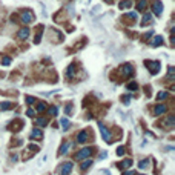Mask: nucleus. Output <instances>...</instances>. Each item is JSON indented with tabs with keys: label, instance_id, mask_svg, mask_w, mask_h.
I'll return each mask as SVG.
<instances>
[{
	"label": "nucleus",
	"instance_id": "obj_10",
	"mask_svg": "<svg viewBox=\"0 0 175 175\" xmlns=\"http://www.w3.org/2000/svg\"><path fill=\"white\" fill-rule=\"evenodd\" d=\"M166 108L164 105H157L155 108H154V115H161V114H164L166 112Z\"/></svg>",
	"mask_w": 175,
	"mask_h": 175
},
{
	"label": "nucleus",
	"instance_id": "obj_34",
	"mask_svg": "<svg viewBox=\"0 0 175 175\" xmlns=\"http://www.w3.org/2000/svg\"><path fill=\"white\" fill-rule=\"evenodd\" d=\"M28 149H29V151H39V146H35V144H29V146H28Z\"/></svg>",
	"mask_w": 175,
	"mask_h": 175
},
{
	"label": "nucleus",
	"instance_id": "obj_30",
	"mask_svg": "<svg viewBox=\"0 0 175 175\" xmlns=\"http://www.w3.org/2000/svg\"><path fill=\"white\" fill-rule=\"evenodd\" d=\"M26 103H28V105L35 103V98H34V97H26Z\"/></svg>",
	"mask_w": 175,
	"mask_h": 175
},
{
	"label": "nucleus",
	"instance_id": "obj_16",
	"mask_svg": "<svg viewBox=\"0 0 175 175\" xmlns=\"http://www.w3.org/2000/svg\"><path fill=\"white\" fill-rule=\"evenodd\" d=\"M132 2L131 0H123V2H120V9H127V8H131Z\"/></svg>",
	"mask_w": 175,
	"mask_h": 175
},
{
	"label": "nucleus",
	"instance_id": "obj_27",
	"mask_svg": "<svg viewBox=\"0 0 175 175\" xmlns=\"http://www.w3.org/2000/svg\"><path fill=\"white\" fill-rule=\"evenodd\" d=\"M124 18H127L129 22H132L134 18H137V14H135V12H129L127 15H124Z\"/></svg>",
	"mask_w": 175,
	"mask_h": 175
},
{
	"label": "nucleus",
	"instance_id": "obj_23",
	"mask_svg": "<svg viewBox=\"0 0 175 175\" xmlns=\"http://www.w3.org/2000/svg\"><path fill=\"white\" fill-rule=\"evenodd\" d=\"M0 108H2L3 111H9V109L12 108V103H9V101H5V103L0 105Z\"/></svg>",
	"mask_w": 175,
	"mask_h": 175
},
{
	"label": "nucleus",
	"instance_id": "obj_25",
	"mask_svg": "<svg viewBox=\"0 0 175 175\" xmlns=\"http://www.w3.org/2000/svg\"><path fill=\"white\" fill-rule=\"evenodd\" d=\"M35 122H37V124H39V126H46V123H48V120H46V118H37Z\"/></svg>",
	"mask_w": 175,
	"mask_h": 175
},
{
	"label": "nucleus",
	"instance_id": "obj_29",
	"mask_svg": "<svg viewBox=\"0 0 175 175\" xmlns=\"http://www.w3.org/2000/svg\"><path fill=\"white\" fill-rule=\"evenodd\" d=\"M117 155H118V157H123V155H124V147H123V146H120L118 149H117Z\"/></svg>",
	"mask_w": 175,
	"mask_h": 175
},
{
	"label": "nucleus",
	"instance_id": "obj_26",
	"mask_svg": "<svg viewBox=\"0 0 175 175\" xmlns=\"http://www.w3.org/2000/svg\"><path fill=\"white\" fill-rule=\"evenodd\" d=\"M60 124H62L64 129L69 127V120H68V118H62V120H60Z\"/></svg>",
	"mask_w": 175,
	"mask_h": 175
},
{
	"label": "nucleus",
	"instance_id": "obj_15",
	"mask_svg": "<svg viewBox=\"0 0 175 175\" xmlns=\"http://www.w3.org/2000/svg\"><path fill=\"white\" fill-rule=\"evenodd\" d=\"M91 164H92V160H91L89 157H88V160H85V161L81 163V171H88Z\"/></svg>",
	"mask_w": 175,
	"mask_h": 175
},
{
	"label": "nucleus",
	"instance_id": "obj_21",
	"mask_svg": "<svg viewBox=\"0 0 175 175\" xmlns=\"http://www.w3.org/2000/svg\"><path fill=\"white\" fill-rule=\"evenodd\" d=\"M151 20H152V15L147 12V14H144L143 15V22H141V25H147V23H151Z\"/></svg>",
	"mask_w": 175,
	"mask_h": 175
},
{
	"label": "nucleus",
	"instance_id": "obj_17",
	"mask_svg": "<svg viewBox=\"0 0 175 175\" xmlns=\"http://www.w3.org/2000/svg\"><path fill=\"white\" fill-rule=\"evenodd\" d=\"M175 124V117L174 115H171V117H168V118H166V122H164V126H174Z\"/></svg>",
	"mask_w": 175,
	"mask_h": 175
},
{
	"label": "nucleus",
	"instance_id": "obj_32",
	"mask_svg": "<svg viewBox=\"0 0 175 175\" xmlns=\"http://www.w3.org/2000/svg\"><path fill=\"white\" fill-rule=\"evenodd\" d=\"M64 112H66V114H68V115H69V114H71V112H72V105H68V106H66V108H64Z\"/></svg>",
	"mask_w": 175,
	"mask_h": 175
},
{
	"label": "nucleus",
	"instance_id": "obj_6",
	"mask_svg": "<svg viewBox=\"0 0 175 175\" xmlns=\"http://www.w3.org/2000/svg\"><path fill=\"white\" fill-rule=\"evenodd\" d=\"M122 72H123V75L131 77L132 74H134V68H132V64H129V63L123 64V66H122Z\"/></svg>",
	"mask_w": 175,
	"mask_h": 175
},
{
	"label": "nucleus",
	"instance_id": "obj_9",
	"mask_svg": "<svg viewBox=\"0 0 175 175\" xmlns=\"http://www.w3.org/2000/svg\"><path fill=\"white\" fill-rule=\"evenodd\" d=\"M29 32H31V31L28 29V28H22V29L18 31L17 37H18L20 40H25V39H28V37H29Z\"/></svg>",
	"mask_w": 175,
	"mask_h": 175
},
{
	"label": "nucleus",
	"instance_id": "obj_8",
	"mask_svg": "<svg viewBox=\"0 0 175 175\" xmlns=\"http://www.w3.org/2000/svg\"><path fill=\"white\" fill-rule=\"evenodd\" d=\"M88 141V132L86 131H80L78 135H77V143L83 144V143H86Z\"/></svg>",
	"mask_w": 175,
	"mask_h": 175
},
{
	"label": "nucleus",
	"instance_id": "obj_7",
	"mask_svg": "<svg viewBox=\"0 0 175 175\" xmlns=\"http://www.w3.org/2000/svg\"><path fill=\"white\" fill-rule=\"evenodd\" d=\"M71 171H72V163H71V161L63 163V164L60 166V169H59L60 174H71Z\"/></svg>",
	"mask_w": 175,
	"mask_h": 175
},
{
	"label": "nucleus",
	"instance_id": "obj_33",
	"mask_svg": "<svg viewBox=\"0 0 175 175\" xmlns=\"http://www.w3.org/2000/svg\"><path fill=\"white\" fill-rule=\"evenodd\" d=\"M34 114H35L34 109H26V115H28V117H34Z\"/></svg>",
	"mask_w": 175,
	"mask_h": 175
},
{
	"label": "nucleus",
	"instance_id": "obj_11",
	"mask_svg": "<svg viewBox=\"0 0 175 175\" xmlns=\"http://www.w3.org/2000/svg\"><path fill=\"white\" fill-rule=\"evenodd\" d=\"M69 147H71V143H63L60 146V149H59V155H66V152L69 151Z\"/></svg>",
	"mask_w": 175,
	"mask_h": 175
},
{
	"label": "nucleus",
	"instance_id": "obj_12",
	"mask_svg": "<svg viewBox=\"0 0 175 175\" xmlns=\"http://www.w3.org/2000/svg\"><path fill=\"white\" fill-rule=\"evenodd\" d=\"M117 166H118L120 169H127V168H131V166H132V160L127 158V160H124V161H122V163H118Z\"/></svg>",
	"mask_w": 175,
	"mask_h": 175
},
{
	"label": "nucleus",
	"instance_id": "obj_13",
	"mask_svg": "<svg viewBox=\"0 0 175 175\" xmlns=\"http://www.w3.org/2000/svg\"><path fill=\"white\" fill-rule=\"evenodd\" d=\"M146 6H147L146 0H138V2H137V9H138V11H144Z\"/></svg>",
	"mask_w": 175,
	"mask_h": 175
},
{
	"label": "nucleus",
	"instance_id": "obj_18",
	"mask_svg": "<svg viewBox=\"0 0 175 175\" xmlns=\"http://www.w3.org/2000/svg\"><path fill=\"white\" fill-rule=\"evenodd\" d=\"M149 164H151L149 160H141L140 163H138V168H140V169H147V168H149Z\"/></svg>",
	"mask_w": 175,
	"mask_h": 175
},
{
	"label": "nucleus",
	"instance_id": "obj_1",
	"mask_svg": "<svg viewBox=\"0 0 175 175\" xmlns=\"http://www.w3.org/2000/svg\"><path fill=\"white\" fill-rule=\"evenodd\" d=\"M92 154V149L91 147H83L81 151H78L77 154H75V160H85V158H88V157Z\"/></svg>",
	"mask_w": 175,
	"mask_h": 175
},
{
	"label": "nucleus",
	"instance_id": "obj_37",
	"mask_svg": "<svg viewBox=\"0 0 175 175\" xmlns=\"http://www.w3.org/2000/svg\"><path fill=\"white\" fill-rule=\"evenodd\" d=\"M100 158H106V152H101L100 154Z\"/></svg>",
	"mask_w": 175,
	"mask_h": 175
},
{
	"label": "nucleus",
	"instance_id": "obj_3",
	"mask_svg": "<svg viewBox=\"0 0 175 175\" xmlns=\"http://www.w3.org/2000/svg\"><path fill=\"white\" fill-rule=\"evenodd\" d=\"M144 64L149 68V71H151L152 74H157V72L160 71V63H158V62H149V60H146Z\"/></svg>",
	"mask_w": 175,
	"mask_h": 175
},
{
	"label": "nucleus",
	"instance_id": "obj_31",
	"mask_svg": "<svg viewBox=\"0 0 175 175\" xmlns=\"http://www.w3.org/2000/svg\"><path fill=\"white\" fill-rule=\"evenodd\" d=\"M138 88V85H137V83H129V85H127V89H137Z\"/></svg>",
	"mask_w": 175,
	"mask_h": 175
},
{
	"label": "nucleus",
	"instance_id": "obj_5",
	"mask_svg": "<svg viewBox=\"0 0 175 175\" xmlns=\"http://www.w3.org/2000/svg\"><path fill=\"white\" fill-rule=\"evenodd\" d=\"M98 127H100V134H101V137H103V140L105 141H111V132L108 131L103 124H101V122L98 123Z\"/></svg>",
	"mask_w": 175,
	"mask_h": 175
},
{
	"label": "nucleus",
	"instance_id": "obj_22",
	"mask_svg": "<svg viewBox=\"0 0 175 175\" xmlns=\"http://www.w3.org/2000/svg\"><path fill=\"white\" fill-rule=\"evenodd\" d=\"M31 138H42V131H40V129H32Z\"/></svg>",
	"mask_w": 175,
	"mask_h": 175
},
{
	"label": "nucleus",
	"instance_id": "obj_24",
	"mask_svg": "<svg viewBox=\"0 0 175 175\" xmlns=\"http://www.w3.org/2000/svg\"><path fill=\"white\" fill-rule=\"evenodd\" d=\"M157 98H158V100H164V98H168V92H166V91L158 92V95H157Z\"/></svg>",
	"mask_w": 175,
	"mask_h": 175
},
{
	"label": "nucleus",
	"instance_id": "obj_20",
	"mask_svg": "<svg viewBox=\"0 0 175 175\" xmlns=\"http://www.w3.org/2000/svg\"><path fill=\"white\" fill-rule=\"evenodd\" d=\"M35 109L39 111V112H43V111H46V103H45V101H39L37 106H35Z\"/></svg>",
	"mask_w": 175,
	"mask_h": 175
},
{
	"label": "nucleus",
	"instance_id": "obj_19",
	"mask_svg": "<svg viewBox=\"0 0 175 175\" xmlns=\"http://www.w3.org/2000/svg\"><path fill=\"white\" fill-rule=\"evenodd\" d=\"M163 42H164V40H163V37H161V35H157L155 39H154V42H152V46H160Z\"/></svg>",
	"mask_w": 175,
	"mask_h": 175
},
{
	"label": "nucleus",
	"instance_id": "obj_28",
	"mask_svg": "<svg viewBox=\"0 0 175 175\" xmlns=\"http://www.w3.org/2000/svg\"><path fill=\"white\" fill-rule=\"evenodd\" d=\"M2 64H3V66H9V64H11V59H9V57L2 59Z\"/></svg>",
	"mask_w": 175,
	"mask_h": 175
},
{
	"label": "nucleus",
	"instance_id": "obj_36",
	"mask_svg": "<svg viewBox=\"0 0 175 175\" xmlns=\"http://www.w3.org/2000/svg\"><path fill=\"white\" fill-rule=\"evenodd\" d=\"M151 35H152V31H151V32H146V34H144V37H143V39L146 40V39H149V37H151Z\"/></svg>",
	"mask_w": 175,
	"mask_h": 175
},
{
	"label": "nucleus",
	"instance_id": "obj_2",
	"mask_svg": "<svg viewBox=\"0 0 175 175\" xmlns=\"http://www.w3.org/2000/svg\"><path fill=\"white\" fill-rule=\"evenodd\" d=\"M152 11L155 15H161L163 12V3L160 2V0H154L152 2Z\"/></svg>",
	"mask_w": 175,
	"mask_h": 175
},
{
	"label": "nucleus",
	"instance_id": "obj_14",
	"mask_svg": "<svg viewBox=\"0 0 175 175\" xmlns=\"http://www.w3.org/2000/svg\"><path fill=\"white\" fill-rule=\"evenodd\" d=\"M74 68H75V64H69V66H68V69H66V74H64V75H66V78H71L72 77V74H74V71H75V69H74Z\"/></svg>",
	"mask_w": 175,
	"mask_h": 175
},
{
	"label": "nucleus",
	"instance_id": "obj_35",
	"mask_svg": "<svg viewBox=\"0 0 175 175\" xmlns=\"http://www.w3.org/2000/svg\"><path fill=\"white\" fill-rule=\"evenodd\" d=\"M57 112H59L57 108H51V109H49V114H51V115H57Z\"/></svg>",
	"mask_w": 175,
	"mask_h": 175
},
{
	"label": "nucleus",
	"instance_id": "obj_4",
	"mask_svg": "<svg viewBox=\"0 0 175 175\" xmlns=\"http://www.w3.org/2000/svg\"><path fill=\"white\" fill-rule=\"evenodd\" d=\"M22 22L23 23H32L34 22V14L31 12V11H23L22 12Z\"/></svg>",
	"mask_w": 175,
	"mask_h": 175
},
{
	"label": "nucleus",
	"instance_id": "obj_38",
	"mask_svg": "<svg viewBox=\"0 0 175 175\" xmlns=\"http://www.w3.org/2000/svg\"><path fill=\"white\" fill-rule=\"evenodd\" d=\"M105 2H106V3H112V2H114V0H105Z\"/></svg>",
	"mask_w": 175,
	"mask_h": 175
}]
</instances>
